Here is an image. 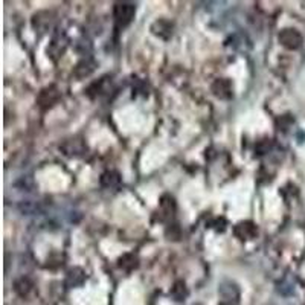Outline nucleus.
<instances>
[{
    "instance_id": "8",
    "label": "nucleus",
    "mask_w": 305,
    "mask_h": 305,
    "mask_svg": "<svg viewBox=\"0 0 305 305\" xmlns=\"http://www.w3.org/2000/svg\"><path fill=\"white\" fill-rule=\"evenodd\" d=\"M60 98V94H58V90L55 87H48L44 88L40 96H38V102L42 107H50L52 104H55Z\"/></svg>"
},
{
    "instance_id": "7",
    "label": "nucleus",
    "mask_w": 305,
    "mask_h": 305,
    "mask_svg": "<svg viewBox=\"0 0 305 305\" xmlns=\"http://www.w3.org/2000/svg\"><path fill=\"white\" fill-rule=\"evenodd\" d=\"M95 68H96V63L94 60H90V58H86V60H82V61H80V63L75 66V69H74V75L76 76V78H86V76H88L92 72L95 70Z\"/></svg>"
},
{
    "instance_id": "15",
    "label": "nucleus",
    "mask_w": 305,
    "mask_h": 305,
    "mask_svg": "<svg viewBox=\"0 0 305 305\" xmlns=\"http://www.w3.org/2000/svg\"><path fill=\"white\" fill-rule=\"evenodd\" d=\"M272 148V140L270 139H264L261 142H258L256 145V151H258V154H266V152Z\"/></svg>"
},
{
    "instance_id": "4",
    "label": "nucleus",
    "mask_w": 305,
    "mask_h": 305,
    "mask_svg": "<svg viewBox=\"0 0 305 305\" xmlns=\"http://www.w3.org/2000/svg\"><path fill=\"white\" fill-rule=\"evenodd\" d=\"M212 94L216 95L217 98L220 100H230L232 98V84L229 80H224V78H220V80H216L212 84Z\"/></svg>"
},
{
    "instance_id": "5",
    "label": "nucleus",
    "mask_w": 305,
    "mask_h": 305,
    "mask_svg": "<svg viewBox=\"0 0 305 305\" xmlns=\"http://www.w3.org/2000/svg\"><path fill=\"white\" fill-rule=\"evenodd\" d=\"M235 235L242 241L254 240L258 235V228L252 222H241L235 226Z\"/></svg>"
},
{
    "instance_id": "12",
    "label": "nucleus",
    "mask_w": 305,
    "mask_h": 305,
    "mask_svg": "<svg viewBox=\"0 0 305 305\" xmlns=\"http://www.w3.org/2000/svg\"><path fill=\"white\" fill-rule=\"evenodd\" d=\"M160 209H162V212L165 214L166 217H172V214L176 210V203H174L172 197H170V196L164 197L162 202H160Z\"/></svg>"
},
{
    "instance_id": "1",
    "label": "nucleus",
    "mask_w": 305,
    "mask_h": 305,
    "mask_svg": "<svg viewBox=\"0 0 305 305\" xmlns=\"http://www.w3.org/2000/svg\"><path fill=\"white\" fill-rule=\"evenodd\" d=\"M114 20L119 26H127L132 23V20L134 18V14H136V6L133 4H116L114 5Z\"/></svg>"
},
{
    "instance_id": "13",
    "label": "nucleus",
    "mask_w": 305,
    "mask_h": 305,
    "mask_svg": "<svg viewBox=\"0 0 305 305\" xmlns=\"http://www.w3.org/2000/svg\"><path fill=\"white\" fill-rule=\"evenodd\" d=\"M82 281H84V273H82L80 268H74V270L69 272V274H68V282H69V286L75 287V286L82 284Z\"/></svg>"
},
{
    "instance_id": "2",
    "label": "nucleus",
    "mask_w": 305,
    "mask_h": 305,
    "mask_svg": "<svg viewBox=\"0 0 305 305\" xmlns=\"http://www.w3.org/2000/svg\"><path fill=\"white\" fill-rule=\"evenodd\" d=\"M278 40H280V43H281L284 48H287V49H290V50L299 49V48L302 46V43H304L302 36L298 32L296 29H290V28L281 30L280 36H278Z\"/></svg>"
},
{
    "instance_id": "6",
    "label": "nucleus",
    "mask_w": 305,
    "mask_h": 305,
    "mask_svg": "<svg viewBox=\"0 0 305 305\" xmlns=\"http://www.w3.org/2000/svg\"><path fill=\"white\" fill-rule=\"evenodd\" d=\"M151 30H152V34H154V36L168 40L172 36V23L168 22V20H158V22L152 23Z\"/></svg>"
},
{
    "instance_id": "9",
    "label": "nucleus",
    "mask_w": 305,
    "mask_h": 305,
    "mask_svg": "<svg viewBox=\"0 0 305 305\" xmlns=\"http://www.w3.org/2000/svg\"><path fill=\"white\" fill-rule=\"evenodd\" d=\"M120 183V177L114 171H107L101 176V185L104 188H116Z\"/></svg>"
},
{
    "instance_id": "14",
    "label": "nucleus",
    "mask_w": 305,
    "mask_h": 305,
    "mask_svg": "<svg viewBox=\"0 0 305 305\" xmlns=\"http://www.w3.org/2000/svg\"><path fill=\"white\" fill-rule=\"evenodd\" d=\"M14 290H16L20 296L28 294L29 290H30V282H29V280H28V278H20V280H17V281L14 282Z\"/></svg>"
},
{
    "instance_id": "10",
    "label": "nucleus",
    "mask_w": 305,
    "mask_h": 305,
    "mask_svg": "<svg viewBox=\"0 0 305 305\" xmlns=\"http://www.w3.org/2000/svg\"><path fill=\"white\" fill-rule=\"evenodd\" d=\"M171 296L176 299V300H185V298L188 296V288L185 286L183 281H177L174 284V287L171 288Z\"/></svg>"
},
{
    "instance_id": "3",
    "label": "nucleus",
    "mask_w": 305,
    "mask_h": 305,
    "mask_svg": "<svg viewBox=\"0 0 305 305\" xmlns=\"http://www.w3.org/2000/svg\"><path fill=\"white\" fill-rule=\"evenodd\" d=\"M222 296V305H236L240 299V290L232 282H223L218 290Z\"/></svg>"
},
{
    "instance_id": "11",
    "label": "nucleus",
    "mask_w": 305,
    "mask_h": 305,
    "mask_svg": "<svg viewBox=\"0 0 305 305\" xmlns=\"http://www.w3.org/2000/svg\"><path fill=\"white\" fill-rule=\"evenodd\" d=\"M119 267L126 268V270H133L134 267H138V258L132 254H127L124 256L119 258Z\"/></svg>"
}]
</instances>
